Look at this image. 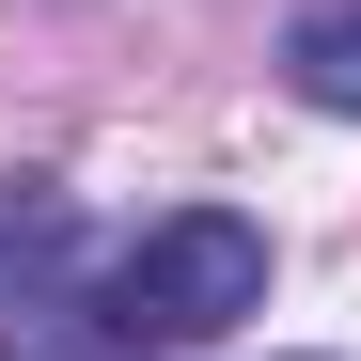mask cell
I'll return each mask as SVG.
<instances>
[{
	"label": "cell",
	"mask_w": 361,
	"mask_h": 361,
	"mask_svg": "<svg viewBox=\"0 0 361 361\" xmlns=\"http://www.w3.org/2000/svg\"><path fill=\"white\" fill-rule=\"evenodd\" d=\"M283 79L314 110H361V0H298L283 16Z\"/></svg>",
	"instance_id": "3"
},
{
	"label": "cell",
	"mask_w": 361,
	"mask_h": 361,
	"mask_svg": "<svg viewBox=\"0 0 361 361\" xmlns=\"http://www.w3.org/2000/svg\"><path fill=\"white\" fill-rule=\"evenodd\" d=\"M94 298H110V330H126L142 361H157V345H220L235 314H267V220L173 204V220H142L126 252L94 267Z\"/></svg>",
	"instance_id": "1"
},
{
	"label": "cell",
	"mask_w": 361,
	"mask_h": 361,
	"mask_svg": "<svg viewBox=\"0 0 361 361\" xmlns=\"http://www.w3.org/2000/svg\"><path fill=\"white\" fill-rule=\"evenodd\" d=\"M0 361H142L110 330V298L79 283V204L63 189L0 204Z\"/></svg>",
	"instance_id": "2"
}]
</instances>
